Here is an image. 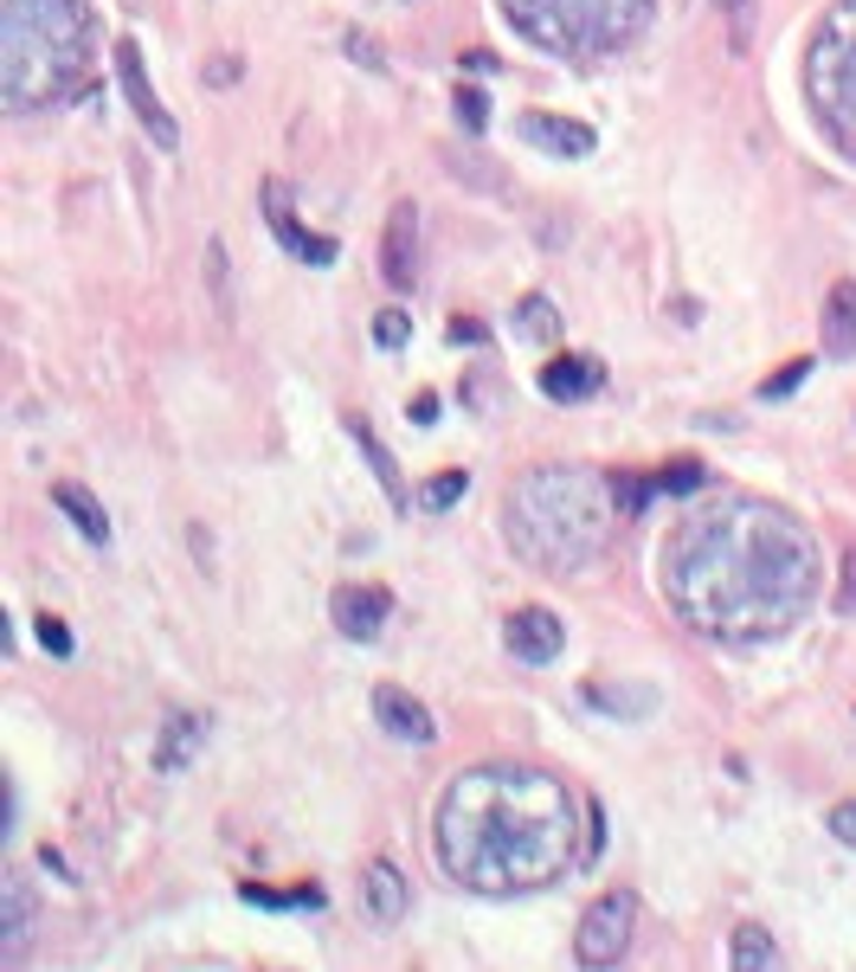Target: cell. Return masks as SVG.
I'll list each match as a JSON object with an SVG mask.
<instances>
[{
	"instance_id": "obj_4",
	"label": "cell",
	"mask_w": 856,
	"mask_h": 972,
	"mask_svg": "<svg viewBox=\"0 0 856 972\" xmlns=\"http://www.w3.org/2000/svg\"><path fill=\"white\" fill-rule=\"evenodd\" d=\"M644 7L651 0H503V13L521 33L541 39L548 52H567V59H593V52L625 45L644 27Z\"/></svg>"
},
{
	"instance_id": "obj_19",
	"label": "cell",
	"mask_w": 856,
	"mask_h": 972,
	"mask_svg": "<svg viewBox=\"0 0 856 972\" xmlns=\"http://www.w3.org/2000/svg\"><path fill=\"white\" fill-rule=\"evenodd\" d=\"M586 702L599 715H619V721H644V715H657V689L651 683H586Z\"/></svg>"
},
{
	"instance_id": "obj_28",
	"label": "cell",
	"mask_w": 856,
	"mask_h": 972,
	"mask_svg": "<svg viewBox=\"0 0 856 972\" xmlns=\"http://www.w3.org/2000/svg\"><path fill=\"white\" fill-rule=\"evenodd\" d=\"M657 489H676V496H683V489H702V464H696V457L664 464V471H657Z\"/></svg>"
},
{
	"instance_id": "obj_23",
	"label": "cell",
	"mask_w": 856,
	"mask_h": 972,
	"mask_svg": "<svg viewBox=\"0 0 856 972\" xmlns=\"http://www.w3.org/2000/svg\"><path fill=\"white\" fill-rule=\"evenodd\" d=\"M207 290H213V316L232 329V264H225L220 239H207Z\"/></svg>"
},
{
	"instance_id": "obj_24",
	"label": "cell",
	"mask_w": 856,
	"mask_h": 972,
	"mask_svg": "<svg viewBox=\"0 0 856 972\" xmlns=\"http://www.w3.org/2000/svg\"><path fill=\"white\" fill-rule=\"evenodd\" d=\"M516 336H528V341H554V336H560L554 303H548V297H521V309H516Z\"/></svg>"
},
{
	"instance_id": "obj_33",
	"label": "cell",
	"mask_w": 856,
	"mask_h": 972,
	"mask_svg": "<svg viewBox=\"0 0 856 972\" xmlns=\"http://www.w3.org/2000/svg\"><path fill=\"white\" fill-rule=\"evenodd\" d=\"M200 77H207L213 91H225V84H239V77H245V59H239V52H220V59H213Z\"/></svg>"
},
{
	"instance_id": "obj_15",
	"label": "cell",
	"mask_w": 856,
	"mask_h": 972,
	"mask_svg": "<svg viewBox=\"0 0 856 972\" xmlns=\"http://www.w3.org/2000/svg\"><path fill=\"white\" fill-rule=\"evenodd\" d=\"M27 928H33V896H27V876L7 869L0 876V960H20L27 953Z\"/></svg>"
},
{
	"instance_id": "obj_17",
	"label": "cell",
	"mask_w": 856,
	"mask_h": 972,
	"mask_svg": "<svg viewBox=\"0 0 856 972\" xmlns=\"http://www.w3.org/2000/svg\"><path fill=\"white\" fill-rule=\"evenodd\" d=\"M599 380H605V368L593 355H554L541 368V393L548 400H586V393H599Z\"/></svg>"
},
{
	"instance_id": "obj_20",
	"label": "cell",
	"mask_w": 856,
	"mask_h": 972,
	"mask_svg": "<svg viewBox=\"0 0 856 972\" xmlns=\"http://www.w3.org/2000/svg\"><path fill=\"white\" fill-rule=\"evenodd\" d=\"M52 503L72 516V528L84 535V541H110V516H104V503H97V496H91L84 484L59 477V484H52Z\"/></svg>"
},
{
	"instance_id": "obj_6",
	"label": "cell",
	"mask_w": 856,
	"mask_h": 972,
	"mask_svg": "<svg viewBox=\"0 0 856 972\" xmlns=\"http://www.w3.org/2000/svg\"><path fill=\"white\" fill-rule=\"evenodd\" d=\"M116 77H123V97H129L136 123H142V129L155 136V149H181V129H175L168 104L155 97L149 72H142V45H136V39H116Z\"/></svg>"
},
{
	"instance_id": "obj_2",
	"label": "cell",
	"mask_w": 856,
	"mask_h": 972,
	"mask_svg": "<svg viewBox=\"0 0 856 972\" xmlns=\"http://www.w3.org/2000/svg\"><path fill=\"white\" fill-rule=\"evenodd\" d=\"M683 548H702L728 561V580H708L702 593L676 599V612L708 637H780L812 605V541L792 516L767 503H721L676 528Z\"/></svg>"
},
{
	"instance_id": "obj_12",
	"label": "cell",
	"mask_w": 856,
	"mask_h": 972,
	"mask_svg": "<svg viewBox=\"0 0 856 972\" xmlns=\"http://www.w3.org/2000/svg\"><path fill=\"white\" fill-rule=\"evenodd\" d=\"M361 901H368V915L380 921V928H400V921H406V908H412V883L387 857H373L368 876H361Z\"/></svg>"
},
{
	"instance_id": "obj_1",
	"label": "cell",
	"mask_w": 856,
	"mask_h": 972,
	"mask_svg": "<svg viewBox=\"0 0 856 972\" xmlns=\"http://www.w3.org/2000/svg\"><path fill=\"white\" fill-rule=\"evenodd\" d=\"M573 792L528 767H477L457 773L438 799V863L451 883L477 896L548 889L593 850H580Z\"/></svg>"
},
{
	"instance_id": "obj_37",
	"label": "cell",
	"mask_w": 856,
	"mask_h": 972,
	"mask_svg": "<svg viewBox=\"0 0 856 972\" xmlns=\"http://www.w3.org/2000/svg\"><path fill=\"white\" fill-rule=\"evenodd\" d=\"M406 419H412V425H432V419H438V393H412Z\"/></svg>"
},
{
	"instance_id": "obj_13",
	"label": "cell",
	"mask_w": 856,
	"mask_h": 972,
	"mask_svg": "<svg viewBox=\"0 0 856 972\" xmlns=\"http://www.w3.org/2000/svg\"><path fill=\"white\" fill-rule=\"evenodd\" d=\"M521 136H528L535 149L560 155V161H567V155L580 161V155L599 149V136L586 129V123H573V116H548V110H528V116H521Z\"/></svg>"
},
{
	"instance_id": "obj_22",
	"label": "cell",
	"mask_w": 856,
	"mask_h": 972,
	"mask_svg": "<svg viewBox=\"0 0 856 972\" xmlns=\"http://www.w3.org/2000/svg\"><path fill=\"white\" fill-rule=\"evenodd\" d=\"M735 966L741 972H773L780 966V940L767 934V928H753V921L735 928Z\"/></svg>"
},
{
	"instance_id": "obj_26",
	"label": "cell",
	"mask_w": 856,
	"mask_h": 972,
	"mask_svg": "<svg viewBox=\"0 0 856 972\" xmlns=\"http://www.w3.org/2000/svg\"><path fill=\"white\" fill-rule=\"evenodd\" d=\"M341 52L361 65V72H387V59H380V39L361 33V27H348V39H341Z\"/></svg>"
},
{
	"instance_id": "obj_14",
	"label": "cell",
	"mask_w": 856,
	"mask_h": 972,
	"mask_svg": "<svg viewBox=\"0 0 856 972\" xmlns=\"http://www.w3.org/2000/svg\"><path fill=\"white\" fill-rule=\"evenodd\" d=\"M818 341H824V355H831V361H850V355H856V284H850V277H837V284L824 290Z\"/></svg>"
},
{
	"instance_id": "obj_10",
	"label": "cell",
	"mask_w": 856,
	"mask_h": 972,
	"mask_svg": "<svg viewBox=\"0 0 856 972\" xmlns=\"http://www.w3.org/2000/svg\"><path fill=\"white\" fill-rule=\"evenodd\" d=\"M373 715H380V728H387L393 741H412V748H432V741H438L432 709H425L419 696H406L400 683H380V689H373Z\"/></svg>"
},
{
	"instance_id": "obj_18",
	"label": "cell",
	"mask_w": 856,
	"mask_h": 972,
	"mask_svg": "<svg viewBox=\"0 0 856 972\" xmlns=\"http://www.w3.org/2000/svg\"><path fill=\"white\" fill-rule=\"evenodd\" d=\"M348 439H355L361 457L373 464V477H380V489H387V503H393V509H412V489H406V477H400V464H393V451L373 439V425L361 419V412H348Z\"/></svg>"
},
{
	"instance_id": "obj_27",
	"label": "cell",
	"mask_w": 856,
	"mask_h": 972,
	"mask_svg": "<svg viewBox=\"0 0 856 972\" xmlns=\"http://www.w3.org/2000/svg\"><path fill=\"white\" fill-rule=\"evenodd\" d=\"M406 336H412L406 309H380V316H373V341H380V348H406Z\"/></svg>"
},
{
	"instance_id": "obj_7",
	"label": "cell",
	"mask_w": 856,
	"mask_h": 972,
	"mask_svg": "<svg viewBox=\"0 0 856 972\" xmlns=\"http://www.w3.org/2000/svg\"><path fill=\"white\" fill-rule=\"evenodd\" d=\"M258 200H264V225L277 232V245H284L290 258H303V264H336V239H323V232H303L297 213H290V188H284V181H264Z\"/></svg>"
},
{
	"instance_id": "obj_34",
	"label": "cell",
	"mask_w": 856,
	"mask_h": 972,
	"mask_svg": "<svg viewBox=\"0 0 856 972\" xmlns=\"http://www.w3.org/2000/svg\"><path fill=\"white\" fill-rule=\"evenodd\" d=\"M728 20H735V52H747V27H753V0H715Z\"/></svg>"
},
{
	"instance_id": "obj_25",
	"label": "cell",
	"mask_w": 856,
	"mask_h": 972,
	"mask_svg": "<svg viewBox=\"0 0 856 972\" xmlns=\"http://www.w3.org/2000/svg\"><path fill=\"white\" fill-rule=\"evenodd\" d=\"M464 489H471V471H438L432 484L419 489V509H432V516H438V509H451Z\"/></svg>"
},
{
	"instance_id": "obj_32",
	"label": "cell",
	"mask_w": 856,
	"mask_h": 972,
	"mask_svg": "<svg viewBox=\"0 0 856 972\" xmlns=\"http://www.w3.org/2000/svg\"><path fill=\"white\" fill-rule=\"evenodd\" d=\"M39 644H45L52 657H72V632H65V619H52V612H39Z\"/></svg>"
},
{
	"instance_id": "obj_9",
	"label": "cell",
	"mask_w": 856,
	"mask_h": 972,
	"mask_svg": "<svg viewBox=\"0 0 856 972\" xmlns=\"http://www.w3.org/2000/svg\"><path fill=\"white\" fill-rule=\"evenodd\" d=\"M380 277L393 284V290H412L419 284V207L400 200L393 213H387V239H380Z\"/></svg>"
},
{
	"instance_id": "obj_21",
	"label": "cell",
	"mask_w": 856,
	"mask_h": 972,
	"mask_svg": "<svg viewBox=\"0 0 856 972\" xmlns=\"http://www.w3.org/2000/svg\"><path fill=\"white\" fill-rule=\"evenodd\" d=\"M438 161H445L451 181H464V188H477V193H509L503 168H496L489 155H477V149H438Z\"/></svg>"
},
{
	"instance_id": "obj_11",
	"label": "cell",
	"mask_w": 856,
	"mask_h": 972,
	"mask_svg": "<svg viewBox=\"0 0 856 972\" xmlns=\"http://www.w3.org/2000/svg\"><path fill=\"white\" fill-rule=\"evenodd\" d=\"M387 612H393V599L380 593V587H336V599H329V619H336L341 637H380V625H387Z\"/></svg>"
},
{
	"instance_id": "obj_8",
	"label": "cell",
	"mask_w": 856,
	"mask_h": 972,
	"mask_svg": "<svg viewBox=\"0 0 856 972\" xmlns=\"http://www.w3.org/2000/svg\"><path fill=\"white\" fill-rule=\"evenodd\" d=\"M503 644H509V657H521V664H554L560 644H567V625H560L548 605H521V612H509V625H503Z\"/></svg>"
},
{
	"instance_id": "obj_16",
	"label": "cell",
	"mask_w": 856,
	"mask_h": 972,
	"mask_svg": "<svg viewBox=\"0 0 856 972\" xmlns=\"http://www.w3.org/2000/svg\"><path fill=\"white\" fill-rule=\"evenodd\" d=\"M200 741H207V715H168V728L155 735V773L161 780L187 773V760L200 753Z\"/></svg>"
},
{
	"instance_id": "obj_3",
	"label": "cell",
	"mask_w": 856,
	"mask_h": 972,
	"mask_svg": "<svg viewBox=\"0 0 856 972\" xmlns=\"http://www.w3.org/2000/svg\"><path fill=\"white\" fill-rule=\"evenodd\" d=\"M605 496H612V484H599L586 471L541 464L528 484L509 489V541H516V554H528L535 567H554V573L586 567L605 548V528H612Z\"/></svg>"
},
{
	"instance_id": "obj_31",
	"label": "cell",
	"mask_w": 856,
	"mask_h": 972,
	"mask_svg": "<svg viewBox=\"0 0 856 972\" xmlns=\"http://www.w3.org/2000/svg\"><path fill=\"white\" fill-rule=\"evenodd\" d=\"M644 496H651V484H637V477H625V471L612 477V509H619V516H637Z\"/></svg>"
},
{
	"instance_id": "obj_38",
	"label": "cell",
	"mask_w": 856,
	"mask_h": 972,
	"mask_svg": "<svg viewBox=\"0 0 856 972\" xmlns=\"http://www.w3.org/2000/svg\"><path fill=\"white\" fill-rule=\"evenodd\" d=\"M451 341H471V348H477V341H484V323H471V316H457V323H451Z\"/></svg>"
},
{
	"instance_id": "obj_36",
	"label": "cell",
	"mask_w": 856,
	"mask_h": 972,
	"mask_svg": "<svg viewBox=\"0 0 856 972\" xmlns=\"http://www.w3.org/2000/svg\"><path fill=\"white\" fill-rule=\"evenodd\" d=\"M831 831H837V844H850V850H856V799L831 805Z\"/></svg>"
},
{
	"instance_id": "obj_5",
	"label": "cell",
	"mask_w": 856,
	"mask_h": 972,
	"mask_svg": "<svg viewBox=\"0 0 856 972\" xmlns=\"http://www.w3.org/2000/svg\"><path fill=\"white\" fill-rule=\"evenodd\" d=\"M632 928H637V896L632 889H605V896L580 915V934H573L580 966H619L625 947H632Z\"/></svg>"
},
{
	"instance_id": "obj_35",
	"label": "cell",
	"mask_w": 856,
	"mask_h": 972,
	"mask_svg": "<svg viewBox=\"0 0 856 972\" xmlns=\"http://www.w3.org/2000/svg\"><path fill=\"white\" fill-rule=\"evenodd\" d=\"M837 612H844V619H856V541H850V554H844V587H837Z\"/></svg>"
},
{
	"instance_id": "obj_30",
	"label": "cell",
	"mask_w": 856,
	"mask_h": 972,
	"mask_svg": "<svg viewBox=\"0 0 856 972\" xmlns=\"http://www.w3.org/2000/svg\"><path fill=\"white\" fill-rule=\"evenodd\" d=\"M805 374H812V361H785L780 374H767V380H760V400H785V393H792V387H799Z\"/></svg>"
},
{
	"instance_id": "obj_29",
	"label": "cell",
	"mask_w": 856,
	"mask_h": 972,
	"mask_svg": "<svg viewBox=\"0 0 856 972\" xmlns=\"http://www.w3.org/2000/svg\"><path fill=\"white\" fill-rule=\"evenodd\" d=\"M451 110H457V123H464V129H484V123H489V97H484V91H471V84H457V104H451Z\"/></svg>"
}]
</instances>
